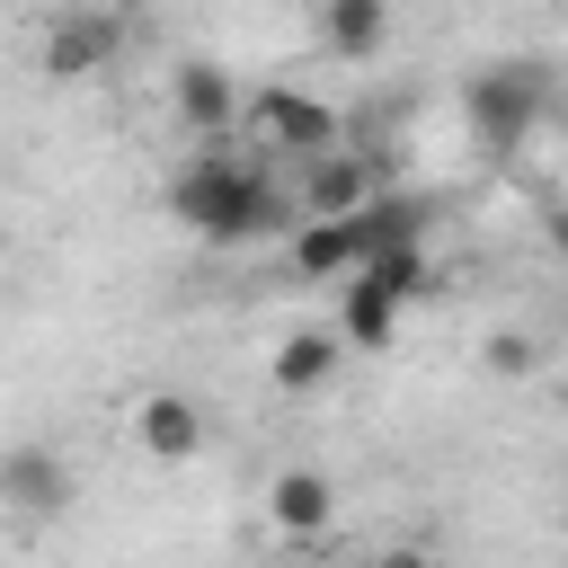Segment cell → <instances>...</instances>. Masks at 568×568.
I'll use <instances>...</instances> for the list:
<instances>
[{"mask_svg": "<svg viewBox=\"0 0 568 568\" xmlns=\"http://www.w3.org/2000/svg\"><path fill=\"white\" fill-rule=\"evenodd\" d=\"M169 213L195 231V240H213V248H240V240H266V231H293L302 222V204L284 195V178H275V160L248 142H204L178 178H169Z\"/></svg>", "mask_w": 568, "mask_h": 568, "instance_id": "obj_1", "label": "cell"}, {"mask_svg": "<svg viewBox=\"0 0 568 568\" xmlns=\"http://www.w3.org/2000/svg\"><path fill=\"white\" fill-rule=\"evenodd\" d=\"M266 160H320V151H337L346 142V115L320 98V89H293V80H275V89H257L248 98V124H240Z\"/></svg>", "mask_w": 568, "mask_h": 568, "instance_id": "obj_2", "label": "cell"}, {"mask_svg": "<svg viewBox=\"0 0 568 568\" xmlns=\"http://www.w3.org/2000/svg\"><path fill=\"white\" fill-rule=\"evenodd\" d=\"M364 257H373L364 213H302V222L284 231V266H293L302 284H346Z\"/></svg>", "mask_w": 568, "mask_h": 568, "instance_id": "obj_3", "label": "cell"}, {"mask_svg": "<svg viewBox=\"0 0 568 568\" xmlns=\"http://www.w3.org/2000/svg\"><path fill=\"white\" fill-rule=\"evenodd\" d=\"M462 106H470V133H479V142L515 151V142L532 133V115H541V71H532V62H497V71L470 80Z\"/></svg>", "mask_w": 568, "mask_h": 568, "instance_id": "obj_4", "label": "cell"}, {"mask_svg": "<svg viewBox=\"0 0 568 568\" xmlns=\"http://www.w3.org/2000/svg\"><path fill=\"white\" fill-rule=\"evenodd\" d=\"M169 106H178V124H186L195 142H231V133L248 124V98H240V80H231L222 62H178V71H169Z\"/></svg>", "mask_w": 568, "mask_h": 568, "instance_id": "obj_5", "label": "cell"}, {"mask_svg": "<svg viewBox=\"0 0 568 568\" xmlns=\"http://www.w3.org/2000/svg\"><path fill=\"white\" fill-rule=\"evenodd\" d=\"M373 195H382V160L364 142H337V151L302 160V178H293V204L302 213H364Z\"/></svg>", "mask_w": 568, "mask_h": 568, "instance_id": "obj_6", "label": "cell"}, {"mask_svg": "<svg viewBox=\"0 0 568 568\" xmlns=\"http://www.w3.org/2000/svg\"><path fill=\"white\" fill-rule=\"evenodd\" d=\"M115 53H124V18L115 9H62L44 27V71L53 80H98Z\"/></svg>", "mask_w": 568, "mask_h": 568, "instance_id": "obj_7", "label": "cell"}, {"mask_svg": "<svg viewBox=\"0 0 568 568\" xmlns=\"http://www.w3.org/2000/svg\"><path fill=\"white\" fill-rule=\"evenodd\" d=\"M204 435H213V426H204V408H195L186 390H142V399H133V444H142V462H169V470H178V462L204 453Z\"/></svg>", "mask_w": 568, "mask_h": 568, "instance_id": "obj_8", "label": "cell"}, {"mask_svg": "<svg viewBox=\"0 0 568 568\" xmlns=\"http://www.w3.org/2000/svg\"><path fill=\"white\" fill-rule=\"evenodd\" d=\"M266 524H275L284 541H320V532L337 524V479L311 470V462H284V470L266 479Z\"/></svg>", "mask_w": 568, "mask_h": 568, "instance_id": "obj_9", "label": "cell"}, {"mask_svg": "<svg viewBox=\"0 0 568 568\" xmlns=\"http://www.w3.org/2000/svg\"><path fill=\"white\" fill-rule=\"evenodd\" d=\"M0 497H9V515L44 524V515L71 506V462H62L53 444H18V453L0 462Z\"/></svg>", "mask_w": 568, "mask_h": 568, "instance_id": "obj_10", "label": "cell"}, {"mask_svg": "<svg viewBox=\"0 0 568 568\" xmlns=\"http://www.w3.org/2000/svg\"><path fill=\"white\" fill-rule=\"evenodd\" d=\"M399 311H408V302H399L390 284H373V275H346V284H337V328H346L355 355H390V346H399Z\"/></svg>", "mask_w": 568, "mask_h": 568, "instance_id": "obj_11", "label": "cell"}, {"mask_svg": "<svg viewBox=\"0 0 568 568\" xmlns=\"http://www.w3.org/2000/svg\"><path fill=\"white\" fill-rule=\"evenodd\" d=\"M337 364H346V328H284L266 373H275V390H293V399H302V390H320Z\"/></svg>", "mask_w": 568, "mask_h": 568, "instance_id": "obj_12", "label": "cell"}, {"mask_svg": "<svg viewBox=\"0 0 568 568\" xmlns=\"http://www.w3.org/2000/svg\"><path fill=\"white\" fill-rule=\"evenodd\" d=\"M320 44L337 62H373L390 44V0H320Z\"/></svg>", "mask_w": 568, "mask_h": 568, "instance_id": "obj_13", "label": "cell"}, {"mask_svg": "<svg viewBox=\"0 0 568 568\" xmlns=\"http://www.w3.org/2000/svg\"><path fill=\"white\" fill-rule=\"evenodd\" d=\"M355 275H373V284H390L399 302H417V293L435 284V248H426V240H382V248H373Z\"/></svg>", "mask_w": 568, "mask_h": 568, "instance_id": "obj_14", "label": "cell"}, {"mask_svg": "<svg viewBox=\"0 0 568 568\" xmlns=\"http://www.w3.org/2000/svg\"><path fill=\"white\" fill-rule=\"evenodd\" d=\"M479 355H488V373H506V382H524V373L541 364V346H532L524 328H488V337H479Z\"/></svg>", "mask_w": 568, "mask_h": 568, "instance_id": "obj_15", "label": "cell"}]
</instances>
